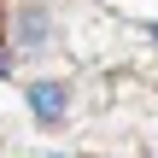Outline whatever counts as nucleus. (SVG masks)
<instances>
[{"label":"nucleus","instance_id":"obj_1","mask_svg":"<svg viewBox=\"0 0 158 158\" xmlns=\"http://www.w3.org/2000/svg\"><path fill=\"white\" fill-rule=\"evenodd\" d=\"M23 100H29V117H35L41 129H59V123L70 117V82H59V76L29 82V88H23Z\"/></svg>","mask_w":158,"mask_h":158},{"label":"nucleus","instance_id":"obj_2","mask_svg":"<svg viewBox=\"0 0 158 158\" xmlns=\"http://www.w3.org/2000/svg\"><path fill=\"white\" fill-rule=\"evenodd\" d=\"M47 41H53V18H47V6H41V0H23L18 18H12V41H6V47H12V53H41Z\"/></svg>","mask_w":158,"mask_h":158},{"label":"nucleus","instance_id":"obj_3","mask_svg":"<svg viewBox=\"0 0 158 158\" xmlns=\"http://www.w3.org/2000/svg\"><path fill=\"white\" fill-rule=\"evenodd\" d=\"M12 59H18V53H12V47L0 41V76H12Z\"/></svg>","mask_w":158,"mask_h":158},{"label":"nucleus","instance_id":"obj_4","mask_svg":"<svg viewBox=\"0 0 158 158\" xmlns=\"http://www.w3.org/2000/svg\"><path fill=\"white\" fill-rule=\"evenodd\" d=\"M152 47H158V23H152Z\"/></svg>","mask_w":158,"mask_h":158},{"label":"nucleus","instance_id":"obj_5","mask_svg":"<svg viewBox=\"0 0 158 158\" xmlns=\"http://www.w3.org/2000/svg\"><path fill=\"white\" fill-rule=\"evenodd\" d=\"M0 158H6V152H0Z\"/></svg>","mask_w":158,"mask_h":158}]
</instances>
